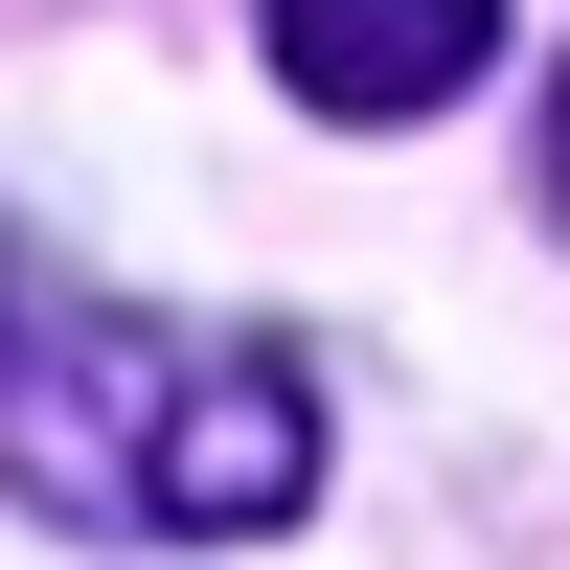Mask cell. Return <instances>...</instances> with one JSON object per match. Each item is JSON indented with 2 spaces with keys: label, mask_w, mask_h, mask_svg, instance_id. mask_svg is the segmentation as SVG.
Wrapping results in <instances>:
<instances>
[{
  "label": "cell",
  "mask_w": 570,
  "mask_h": 570,
  "mask_svg": "<svg viewBox=\"0 0 570 570\" xmlns=\"http://www.w3.org/2000/svg\"><path fill=\"white\" fill-rule=\"evenodd\" d=\"M548 206H570V91H548Z\"/></svg>",
  "instance_id": "obj_4"
},
{
  "label": "cell",
  "mask_w": 570,
  "mask_h": 570,
  "mask_svg": "<svg viewBox=\"0 0 570 570\" xmlns=\"http://www.w3.org/2000/svg\"><path fill=\"white\" fill-rule=\"evenodd\" d=\"M252 23H274V91H297V115L389 137V115H456V91H480L502 0H252Z\"/></svg>",
  "instance_id": "obj_2"
},
{
  "label": "cell",
  "mask_w": 570,
  "mask_h": 570,
  "mask_svg": "<svg viewBox=\"0 0 570 570\" xmlns=\"http://www.w3.org/2000/svg\"><path fill=\"white\" fill-rule=\"evenodd\" d=\"M0 389H23V274H0Z\"/></svg>",
  "instance_id": "obj_3"
},
{
  "label": "cell",
  "mask_w": 570,
  "mask_h": 570,
  "mask_svg": "<svg viewBox=\"0 0 570 570\" xmlns=\"http://www.w3.org/2000/svg\"><path fill=\"white\" fill-rule=\"evenodd\" d=\"M0 480L91 548H228V525H297L320 389L274 343H206V320H69L0 389Z\"/></svg>",
  "instance_id": "obj_1"
}]
</instances>
